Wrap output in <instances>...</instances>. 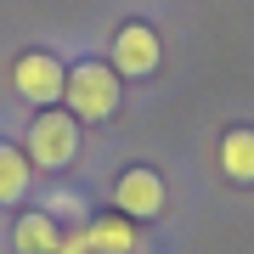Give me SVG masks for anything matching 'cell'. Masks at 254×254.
Instances as JSON below:
<instances>
[{"instance_id": "obj_1", "label": "cell", "mask_w": 254, "mask_h": 254, "mask_svg": "<svg viewBox=\"0 0 254 254\" xmlns=\"http://www.w3.org/2000/svg\"><path fill=\"white\" fill-rule=\"evenodd\" d=\"M125 102V79L113 73V63L102 57H85V63L68 68V85H63V108L79 119V125H102V119L119 113Z\"/></svg>"}, {"instance_id": "obj_2", "label": "cell", "mask_w": 254, "mask_h": 254, "mask_svg": "<svg viewBox=\"0 0 254 254\" xmlns=\"http://www.w3.org/2000/svg\"><path fill=\"white\" fill-rule=\"evenodd\" d=\"M23 153L34 170L46 175H63L73 158H79V119H73L68 108H40L34 119H28L23 130Z\"/></svg>"}, {"instance_id": "obj_3", "label": "cell", "mask_w": 254, "mask_h": 254, "mask_svg": "<svg viewBox=\"0 0 254 254\" xmlns=\"http://www.w3.org/2000/svg\"><path fill=\"white\" fill-rule=\"evenodd\" d=\"M108 63H113L119 79H153L158 63H164V40H158V28L141 23V17L119 23V28H113V46H108Z\"/></svg>"}, {"instance_id": "obj_4", "label": "cell", "mask_w": 254, "mask_h": 254, "mask_svg": "<svg viewBox=\"0 0 254 254\" xmlns=\"http://www.w3.org/2000/svg\"><path fill=\"white\" fill-rule=\"evenodd\" d=\"M11 85H17L23 102H34V108H63V85H68V68L57 51H23L17 63H11Z\"/></svg>"}, {"instance_id": "obj_5", "label": "cell", "mask_w": 254, "mask_h": 254, "mask_svg": "<svg viewBox=\"0 0 254 254\" xmlns=\"http://www.w3.org/2000/svg\"><path fill=\"white\" fill-rule=\"evenodd\" d=\"M164 203H170V192H164V175L153 170V164H130V170H119L113 181V209L119 215H130L141 226V220H158Z\"/></svg>"}, {"instance_id": "obj_6", "label": "cell", "mask_w": 254, "mask_h": 254, "mask_svg": "<svg viewBox=\"0 0 254 254\" xmlns=\"http://www.w3.org/2000/svg\"><path fill=\"white\" fill-rule=\"evenodd\" d=\"M85 243H91V254H141V226L119 209H108V215L85 220Z\"/></svg>"}, {"instance_id": "obj_7", "label": "cell", "mask_w": 254, "mask_h": 254, "mask_svg": "<svg viewBox=\"0 0 254 254\" xmlns=\"http://www.w3.org/2000/svg\"><path fill=\"white\" fill-rule=\"evenodd\" d=\"M63 232L46 209H17V220H11V249L17 254H63Z\"/></svg>"}, {"instance_id": "obj_8", "label": "cell", "mask_w": 254, "mask_h": 254, "mask_svg": "<svg viewBox=\"0 0 254 254\" xmlns=\"http://www.w3.org/2000/svg\"><path fill=\"white\" fill-rule=\"evenodd\" d=\"M220 175L232 187H254V130L249 125H232L220 136Z\"/></svg>"}, {"instance_id": "obj_9", "label": "cell", "mask_w": 254, "mask_h": 254, "mask_svg": "<svg viewBox=\"0 0 254 254\" xmlns=\"http://www.w3.org/2000/svg\"><path fill=\"white\" fill-rule=\"evenodd\" d=\"M34 187V164L17 141H0V209H17Z\"/></svg>"}, {"instance_id": "obj_10", "label": "cell", "mask_w": 254, "mask_h": 254, "mask_svg": "<svg viewBox=\"0 0 254 254\" xmlns=\"http://www.w3.org/2000/svg\"><path fill=\"white\" fill-rule=\"evenodd\" d=\"M40 209H46L57 226H85V220H91V215H85V203L73 198V192H51V198L40 203Z\"/></svg>"}]
</instances>
